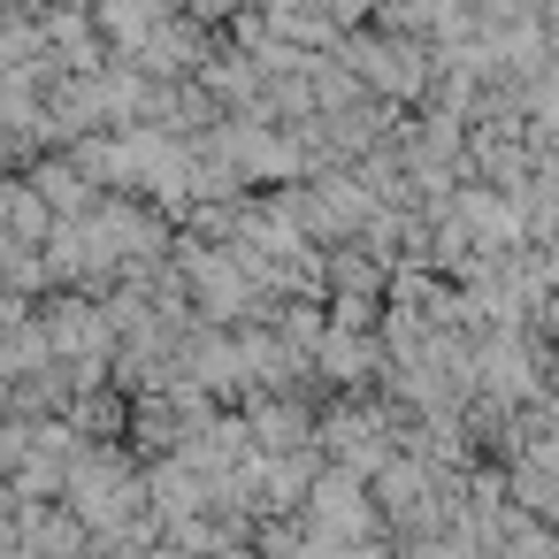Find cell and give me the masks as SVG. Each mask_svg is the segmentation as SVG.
Wrapping results in <instances>:
<instances>
[{"instance_id": "cell-1", "label": "cell", "mask_w": 559, "mask_h": 559, "mask_svg": "<svg viewBox=\"0 0 559 559\" xmlns=\"http://www.w3.org/2000/svg\"><path fill=\"white\" fill-rule=\"evenodd\" d=\"M337 55L360 70V85H368L383 108H406V100H421V93L437 85V55H429L421 39H399V32H376V24H360Z\"/></svg>"}, {"instance_id": "cell-2", "label": "cell", "mask_w": 559, "mask_h": 559, "mask_svg": "<svg viewBox=\"0 0 559 559\" xmlns=\"http://www.w3.org/2000/svg\"><path fill=\"white\" fill-rule=\"evenodd\" d=\"M314 536H330V544H360L368 551V536L383 528V513H376V498H368V483L360 475H345V467H322V483H314V498H307V513H299Z\"/></svg>"}, {"instance_id": "cell-3", "label": "cell", "mask_w": 559, "mask_h": 559, "mask_svg": "<svg viewBox=\"0 0 559 559\" xmlns=\"http://www.w3.org/2000/svg\"><path fill=\"white\" fill-rule=\"evenodd\" d=\"M16 536H24V559H93L100 544L70 506H16Z\"/></svg>"}, {"instance_id": "cell-4", "label": "cell", "mask_w": 559, "mask_h": 559, "mask_svg": "<svg viewBox=\"0 0 559 559\" xmlns=\"http://www.w3.org/2000/svg\"><path fill=\"white\" fill-rule=\"evenodd\" d=\"M32 192L55 207V223H93V207H100L93 177H85L70 154H39V162H32Z\"/></svg>"}, {"instance_id": "cell-5", "label": "cell", "mask_w": 559, "mask_h": 559, "mask_svg": "<svg viewBox=\"0 0 559 559\" xmlns=\"http://www.w3.org/2000/svg\"><path fill=\"white\" fill-rule=\"evenodd\" d=\"M506 559H551V544H544L528 521H506Z\"/></svg>"}]
</instances>
